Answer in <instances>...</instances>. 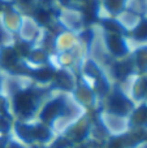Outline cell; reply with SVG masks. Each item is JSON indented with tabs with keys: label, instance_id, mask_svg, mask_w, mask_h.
Returning <instances> with one entry per match:
<instances>
[{
	"label": "cell",
	"instance_id": "1",
	"mask_svg": "<svg viewBox=\"0 0 147 148\" xmlns=\"http://www.w3.org/2000/svg\"><path fill=\"white\" fill-rule=\"evenodd\" d=\"M17 107L21 112L23 113H29L33 107V101H31V96L29 95H21L17 99Z\"/></svg>",
	"mask_w": 147,
	"mask_h": 148
},
{
	"label": "cell",
	"instance_id": "2",
	"mask_svg": "<svg viewBox=\"0 0 147 148\" xmlns=\"http://www.w3.org/2000/svg\"><path fill=\"white\" fill-rule=\"evenodd\" d=\"M112 108L117 112H125L126 109V103L122 97H116V99H112Z\"/></svg>",
	"mask_w": 147,
	"mask_h": 148
}]
</instances>
